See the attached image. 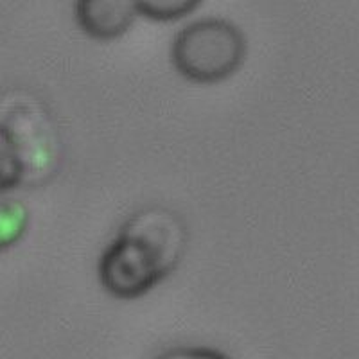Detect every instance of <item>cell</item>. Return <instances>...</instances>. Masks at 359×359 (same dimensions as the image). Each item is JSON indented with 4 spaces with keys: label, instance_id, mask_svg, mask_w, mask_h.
<instances>
[{
    "label": "cell",
    "instance_id": "6da1fadb",
    "mask_svg": "<svg viewBox=\"0 0 359 359\" xmlns=\"http://www.w3.org/2000/svg\"><path fill=\"white\" fill-rule=\"evenodd\" d=\"M187 226L165 207H147L130 217L99 259V282L115 298L147 294L178 268L187 252Z\"/></svg>",
    "mask_w": 359,
    "mask_h": 359
},
{
    "label": "cell",
    "instance_id": "7a4b0ae2",
    "mask_svg": "<svg viewBox=\"0 0 359 359\" xmlns=\"http://www.w3.org/2000/svg\"><path fill=\"white\" fill-rule=\"evenodd\" d=\"M0 131L17 156L22 187H38L57 175L63 142L53 115L38 95L18 88L2 92Z\"/></svg>",
    "mask_w": 359,
    "mask_h": 359
},
{
    "label": "cell",
    "instance_id": "3957f363",
    "mask_svg": "<svg viewBox=\"0 0 359 359\" xmlns=\"http://www.w3.org/2000/svg\"><path fill=\"white\" fill-rule=\"evenodd\" d=\"M246 57V38L223 18H201L185 25L171 45V60L180 76L200 85L232 78Z\"/></svg>",
    "mask_w": 359,
    "mask_h": 359
},
{
    "label": "cell",
    "instance_id": "277c9868",
    "mask_svg": "<svg viewBox=\"0 0 359 359\" xmlns=\"http://www.w3.org/2000/svg\"><path fill=\"white\" fill-rule=\"evenodd\" d=\"M74 15L86 36L110 41L124 36L139 13L133 0H76Z\"/></svg>",
    "mask_w": 359,
    "mask_h": 359
},
{
    "label": "cell",
    "instance_id": "5b68a950",
    "mask_svg": "<svg viewBox=\"0 0 359 359\" xmlns=\"http://www.w3.org/2000/svg\"><path fill=\"white\" fill-rule=\"evenodd\" d=\"M31 214L15 198H0V253L17 245L29 229Z\"/></svg>",
    "mask_w": 359,
    "mask_h": 359
},
{
    "label": "cell",
    "instance_id": "8992f818",
    "mask_svg": "<svg viewBox=\"0 0 359 359\" xmlns=\"http://www.w3.org/2000/svg\"><path fill=\"white\" fill-rule=\"evenodd\" d=\"M203 0H133L137 13L153 22H176L196 11Z\"/></svg>",
    "mask_w": 359,
    "mask_h": 359
},
{
    "label": "cell",
    "instance_id": "52a82bcc",
    "mask_svg": "<svg viewBox=\"0 0 359 359\" xmlns=\"http://www.w3.org/2000/svg\"><path fill=\"white\" fill-rule=\"evenodd\" d=\"M17 187H22L20 168L4 133L0 131V192Z\"/></svg>",
    "mask_w": 359,
    "mask_h": 359
}]
</instances>
